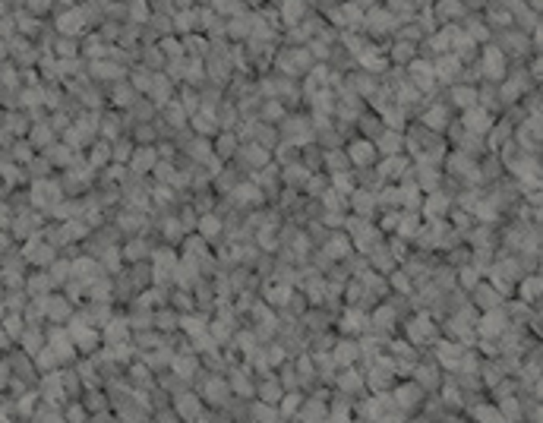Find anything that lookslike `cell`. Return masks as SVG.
<instances>
[{
  "label": "cell",
  "mask_w": 543,
  "mask_h": 423,
  "mask_svg": "<svg viewBox=\"0 0 543 423\" xmlns=\"http://www.w3.org/2000/svg\"><path fill=\"white\" fill-rule=\"evenodd\" d=\"M471 417H474V423H505V417L499 414V408L492 401H480L471 410Z\"/></svg>",
  "instance_id": "obj_16"
},
{
  "label": "cell",
  "mask_w": 543,
  "mask_h": 423,
  "mask_svg": "<svg viewBox=\"0 0 543 423\" xmlns=\"http://www.w3.org/2000/svg\"><path fill=\"white\" fill-rule=\"evenodd\" d=\"M48 275H51V281H54V288H57V281H67L69 278V262L67 259H54V262L48 265Z\"/></svg>",
  "instance_id": "obj_23"
},
{
  "label": "cell",
  "mask_w": 543,
  "mask_h": 423,
  "mask_svg": "<svg viewBox=\"0 0 543 423\" xmlns=\"http://www.w3.org/2000/svg\"><path fill=\"white\" fill-rule=\"evenodd\" d=\"M155 161H158V152L152 149V145H133L130 168L136 170L139 177H142V174H152V168H155Z\"/></svg>",
  "instance_id": "obj_8"
},
{
  "label": "cell",
  "mask_w": 543,
  "mask_h": 423,
  "mask_svg": "<svg viewBox=\"0 0 543 423\" xmlns=\"http://www.w3.org/2000/svg\"><path fill=\"white\" fill-rule=\"evenodd\" d=\"M41 303H44V319H48L51 325H67L69 316L76 313L73 300H67L63 294H54V290H51V294L44 297Z\"/></svg>",
  "instance_id": "obj_4"
},
{
  "label": "cell",
  "mask_w": 543,
  "mask_h": 423,
  "mask_svg": "<svg viewBox=\"0 0 543 423\" xmlns=\"http://www.w3.org/2000/svg\"><path fill=\"white\" fill-rule=\"evenodd\" d=\"M221 231H224V218H221V215L208 212V215H202V218H199V237L202 240L221 237Z\"/></svg>",
  "instance_id": "obj_15"
},
{
  "label": "cell",
  "mask_w": 543,
  "mask_h": 423,
  "mask_svg": "<svg viewBox=\"0 0 543 423\" xmlns=\"http://www.w3.org/2000/svg\"><path fill=\"white\" fill-rule=\"evenodd\" d=\"M294 417L300 423H326L328 420V404H326V398H319V395L307 398V395H303V401H300V408H297Z\"/></svg>",
  "instance_id": "obj_6"
},
{
  "label": "cell",
  "mask_w": 543,
  "mask_h": 423,
  "mask_svg": "<svg viewBox=\"0 0 543 423\" xmlns=\"http://www.w3.org/2000/svg\"><path fill=\"white\" fill-rule=\"evenodd\" d=\"M22 290L29 297H48L51 290H54V281H51L48 271H38V275H29L22 281Z\"/></svg>",
  "instance_id": "obj_14"
},
{
  "label": "cell",
  "mask_w": 543,
  "mask_h": 423,
  "mask_svg": "<svg viewBox=\"0 0 543 423\" xmlns=\"http://www.w3.org/2000/svg\"><path fill=\"white\" fill-rule=\"evenodd\" d=\"M6 246H10V237H6V234H4V231H0V253H4V250H6Z\"/></svg>",
  "instance_id": "obj_28"
},
{
  "label": "cell",
  "mask_w": 543,
  "mask_h": 423,
  "mask_svg": "<svg viewBox=\"0 0 543 423\" xmlns=\"http://www.w3.org/2000/svg\"><path fill=\"white\" fill-rule=\"evenodd\" d=\"M452 98H455V105H458L461 111H467V107L477 105V88H474V86H467V88L455 86V88H452Z\"/></svg>",
  "instance_id": "obj_18"
},
{
  "label": "cell",
  "mask_w": 543,
  "mask_h": 423,
  "mask_svg": "<svg viewBox=\"0 0 543 423\" xmlns=\"http://www.w3.org/2000/svg\"><path fill=\"white\" fill-rule=\"evenodd\" d=\"M344 155H347V161H351V168H357V170H363V168H376V161H379V152H376V145H373V139H354L351 145L344 149Z\"/></svg>",
  "instance_id": "obj_3"
},
{
  "label": "cell",
  "mask_w": 543,
  "mask_h": 423,
  "mask_svg": "<svg viewBox=\"0 0 543 423\" xmlns=\"http://www.w3.org/2000/svg\"><path fill=\"white\" fill-rule=\"evenodd\" d=\"M215 149H218V158L224 161V158H231V152H237V133L224 130L218 136V142H215Z\"/></svg>",
  "instance_id": "obj_20"
},
{
  "label": "cell",
  "mask_w": 543,
  "mask_h": 423,
  "mask_svg": "<svg viewBox=\"0 0 543 423\" xmlns=\"http://www.w3.org/2000/svg\"><path fill=\"white\" fill-rule=\"evenodd\" d=\"M480 69H483L490 79H502V73H505V54L499 48H486L483 51V60H480Z\"/></svg>",
  "instance_id": "obj_11"
},
{
  "label": "cell",
  "mask_w": 543,
  "mask_h": 423,
  "mask_svg": "<svg viewBox=\"0 0 543 423\" xmlns=\"http://www.w3.org/2000/svg\"><path fill=\"white\" fill-rule=\"evenodd\" d=\"M518 300L528 303V307H537V300H540V275H521L518 278V288H515Z\"/></svg>",
  "instance_id": "obj_10"
},
{
  "label": "cell",
  "mask_w": 543,
  "mask_h": 423,
  "mask_svg": "<svg viewBox=\"0 0 543 423\" xmlns=\"http://www.w3.org/2000/svg\"><path fill=\"white\" fill-rule=\"evenodd\" d=\"M63 414V423H88V410L82 408V401L76 398V401L67 404V410H60Z\"/></svg>",
  "instance_id": "obj_19"
},
{
  "label": "cell",
  "mask_w": 543,
  "mask_h": 423,
  "mask_svg": "<svg viewBox=\"0 0 543 423\" xmlns=\"http://www.w3.org/2000/svg\"><path fill=\"white\" fill-rule=\"evenodd\" d=\"M373 145H376V152H379V155H401L404 139L398 136L395 130H389V126H385V130L379 133L376 139H373Z\"/></svg>",
  "instance_id": "obj_13"
},
{
  "label": "cell",
  "mask_w": 543,
  "mask_h": 423,
  "mask_svg": "<svg viewBox=\"0 0 543 423\" xmlns=\"http://www.w3.org/2000/svg\"><path fill=\"white\" fill-rule=\"evenodd\" d=\"M161 117L168 120V123L174 126V130H180V126H183V123H187V120H189V114L183 111L180 105H168V107H164V114H161Z\"/></svg>",
  "instance_id": "obj_21"
},
{
  "label": "cell",
  "mask_w": 543,
  "mask_h": 423,
  "mask_svg": "<svg viewBox=\"0 0 543 423\" xmlns=\"http://www.w3.org/2000/svg\"><path fill=\"white\" fill-rule=\"evenodd\" d=\"M423 215H427V221H439V218H448V212H452V196L445 193V189H436V193H427V199H423Z\"/></svg>",
  "instance_id": "obj_7"
},
{
  "label": "cell",
  "mask_w": 543,
  "mask_h": 423,
  "mask_svg": "<svg viewBox=\"0 0 543 423\" xmlns=\"http://www.w3.org/2000/svg\"><path fill=\"white\" fill-rule=\"evenodd\" d=\"M404 332H408V338L404 341H410L414 347L436 344V341H439V328H436V322H433V316L429 313H417L414 319H408L404 322Z\"/></svg>",
  "instance_id": "obj_1"
},
{
  "label": "cell",
  "mask_w": 543,
  "mask_h": 423,
  "mask_svg": "<svg viewBox=\"0 0 543 423\" xmlns=\"http://www.w3.org/2000/svg\"><path fill=\"white\" fill-rule=\"evenodd\" d=\"M0 120H4V114H0Z\"/></svg>",
  "instance_id": "obj_29"
},
{
  "label": "cell",
  "mask_w": 543,
  "mask_h": 423,
  "mask_svg": "<svg viewBox=\"0 0 543 423\" xmlns=\"http://www.w3.org/2000/svg\"><path fill=\"white\" fill-rule=\"evenodd\" d=\"M13 206L10 202H0V227H10V221H13Z\"/></svg>",
  "instance_id": "obj_26"
},
{
  "label": "cell",
  "mask_w": 543,
  "mask_h": 423,
  "mask_svg": "<svg viewBox=\"0 0 543 423\" xmlns=\"http://www.w3.org/2000/svg\"><path fill=\"white\" fill-rule=\"evenodd\" d=\"M303 6H307L303 0H284V6H281L284 19H288V22H297V19L303 16Z\"/></svg>",
  "instance_id": "obj_24"
},
{
  "label": "cell",
  "mask_w": 543,
  "mask_h": 423,
  "mask_svg": "<svg viewBox=\"0 0 543 423\" xmlns=\"http://www.w3.org/2000/svg\"><path fill=\"white\" fill-rule=\"evenodd\" d=\"M474 294V309H480V313H486V309H496V307H502V297L496 294V290L490 288V284H483L480 281L477 288L471 290Z\"/></svg>",
  "instance_id": "obj_12"
},
{
  "label": "cell",
  "mask_w": 543,
  "mask_h": 423,
  "mask_svg": "<svg viewBox=\"0 0 543 423\" xmlns=\"http://www.w3.org/2000/svg\"><path fill=\"white\" fill-rule=\"evenodd\" d=\"M29 6H32V13H48V6H51V0H29Z\"/></svg>",
  "instance_id": "obj_27"
},
{
  "label": "cell",
  "mask_w": 543,
  "mask_h": 423,
  "mask_svg": "<svg viewBox=\"0 0 543 423\" xmlns=\"http://www.w3.org/2000/svg\"><path fill=\"white\" fill-rule=\"evenodd\" d=\"M391 398H395V404L404 410V414H414V410L423 408V401H427V391H423L420 385L414 382V379H404L401 385H395V389H391Z\"/></svg>",
  "instance_id": "obj_2"
},
{
  "label": "cell",
  "mask_w": 543,
  "mask_h": 423,
  "mask_svg": "<svg viewBox=\"0 0 543 423\" xmlns=\"http://www.w3.org/2000/svg\"><path fill=\"white\" fill-rule=\"evenodd\" d=\"M170 408H174V414L180 417V423H193L196 417L206 410V404H202V398L196 395L193 389H187V391H180V395L170 398Z\"/></svg>",
  "instance_id": "obj_5"
},
{
  "label": "cell",
  "mask_w": 543,
  "mask_h": 423,
  "mask_svg": "<svg viewBox=\"0 0 543 423\" xmlns=\"http://www.w3.org/2000/svg\"><path fill=\"white\" fill-rule=\"evenodd\" d=\"M391 57H395V63H408V57H414V44H398L395 51H391Z\"/></svg>",
  "instance_id": "obj_25"
},
{
  "label": "cell",
  "mask_w": 543,
  "mask_h": 423,
  "mask_svg": "<svg viewBox=\"0 0 543 423\" xmlns=\"http://www.w3.org/2000/svg\"><path fill=\"white\" fill-rule=\"evenodd\" d=\"M54 142V130H51V123H38L32 126V136H29V145L32 149H48V145Z\"/></svg>",
  "instance_id": "obj_17"
},
{
  "label": "cell",
  "mask_w": 543,
  "mask_h": 423,
  "mask_svg": "<svg viewBox=\"0 0 543 423\" xmlns=\"http://www.w3.org/2000/svg\"><path fill=\"white\" fill-rule=\"evenodd\" d=\"M149 95L152 98H161V101H168L170 98V82L164 79V76H152V86H149Z\"/></svg>",
  "instance_id": "obj_22"
},
{
  "label": "cell",
  "mask_w": 543,
  "mask_h": 423,
  "mask_svg": "<svg viewBox=\"0 0 543 423\" xmlns=\"http://www.w3.org/2000/svg\"><path fill=\"white\" fill-rule=\"evenodd\" d=\"M19 347H22V354H29V357H35L38 351H41L44 344H48V338H44V328L41 325H25L22 335H19Z\"/></svg>",
  "instance_id": "obj_9"
}]
</instances>
